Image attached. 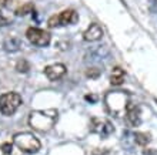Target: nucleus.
Masks as SVG:
<instances>
[{
    "label": "nucleus",
    "mask_w": 157,
    "mask_h": 155,
    "mask_svg": "<svg viewBox=\"0 0 157 155\" xmlns=\"http://www.w3.org/2000/svg\"><path fill=\"white\" fill-rule=\"evenodd\" d=\"M57 115L59 113L54 108L33 111L29 117V124L33 130L46 132V131H50L54 127V124L57 121Z\"/></svg>",
    "instance_id": "1"
},
{
    "label": "nucleus",
    "mask_w": 157,
    "mask_h": 155,
    "mask_svg": "<svg viewBox=\"0 0 157 155\" xmlns=\"http://www.w3.org/2000/svg\"><path fill=\"white\" fill-rule=\"evenodd\" d=\"M107 110L114 115L126 114V108L128 105V94L126 91H113L109 93L104 98Z\"/></svg>",
    "instance_id": "2"
},
{
    "label": "nucleus",
    "mask_w": 157,
    "mask_h": 155,
    "mask_svg": "<svg viewBox=\"0 0 157 155\" xmlns=\"http://www.w3.org/2000/svg\"><path fill=\"white\" fill-rule=\"evenodd\" d=\"M13 144L20 151L26 152V154H36L41 148L39 138L32 132H19V134H16L13 137Z\"/></svg>",
    "instance_id": "3"
},
{
    "label": "nucleus",
    "mask_w": 157,
    "mask_h": 155,
    "mask_svg": "<svg viewBox=\"0 0 157 155\" xmlns=\"http://www.w3.org/2000/svg\"><path fill=\"white\" fill-rule=\"evenodd\" d=\"M20 94L17 93H4L0 95V113L3 115H13L17 111V108L21 105Z\"/></svg>",
    "instance_id": "4"
},
{
    "label": "nucleus",
    "mask_w": 157,
    "mask_h": 155,
    "mask_svg": "<svg viewBox=\"0 0 157 155\" xmlns=\"http://www.w3.org/2000/svg\"><path fill=\"white\" fill-rule=\"evenodd\" d=\"M78 20V14L75 10H63L62 13H59L56 16H52L47 21L50 29H54V27H60V26H67V24H73Z\"/></svg>",
    "instance_id": "5"
},
{
    "label": "nucleus",
    "mask_w": 157,
    "mask_h": 155,
    "mask_svg": "<svg viewBox=\"0 0 157 155\" xmlns=\"http://www.w3.org/2000/svg\"><path fill=\"white\" fill-rule=\"evenodd\" d=\"M26 37H27V40L32 43V44L37 46V47H46V46H49L50 43V34L47 31L41 29H37V27H30L27 29L26 31Z\"/></svg>",
    "instance_id": "6"
},
{
    "label": "nucleus",
    "mask_w": 157,
    "mask_h": 155,
    "mask_svg": "<svg viewBox=\"0 0 157 155\" xmlns=\"http://www.w3.org/2000/svg\"><path fill=\"white\" fill-rule=\"evenodd\" d=\"M90 131L93 134L100 135L101 138H107L109 135H112L114 132V127L107 120L93 118L90 123Z\"/></svg>",
    "instance_id": "7"
},
{
    "label": "nucleus",
    "mask_w": 157,
    "mask_h": 155,
    "mask_svg": "<svg viewBox=\"0 0 157 155\" xmlns=\"http://www.w3.org/2000/svg\"><path fill=\"white\" fill-rule=\"evenodd\" d=\"M66 65L64 64H60V63H56V64H52V65H47L44 68V74L46 77L49 78L50 81H56L59 78H62L64 74H66Z\"/></svg>",
    "instance_id": "8"
},
{
    "label": "nucleus",
    "mask_w": 157,
    "mask_h": 155,
    "mask_svg": "<svg viewBox=\"0 0 157 155\" xmlns=\"http://www.w3.org/2000/svg\"><path fill=\"white\" fill-rule=\"evenodd\" d=\"M126 118H127L128 124L133 127H137L141 123V114H140V107L128 102L127 108H126Z\"/></svg>",
    "instance_id": "9"
},
{
    "label": "nucleus",
    "mask_w": 157,
    "mask_h": 155,
    "mask_svg": "<svg viewBox=\"0 0 157 155\" xmlns=\"http://www.w3.org/2000/svg\"><path fill=\"white\" fill-rule=\"evenodd\" d=\"M103 37V29L97 23H91L89 29L83 33V39L86 41H97Z\"/></svg>",
    "instance_id": "10"
},
{
    "label": "nucleus",
    "mask_w": 157,
    "mask_h": 155,
    "mask_svg": "<svg viewBox=\"0 0 157 155\" xmlns=\"http://www.w3.org/2000/svg\"><path fill=\"white\" fill-rule=\"evenodd\" d=\"M124 77H126L124 70L120 68V67H114L112 71V76H110V83L113 86H120L124 81Z\"/></svg>",
    "instance_id": "11"
},
{
    "label": "nucleus",
    "mask_w": 157,
    "mask_h": 155,
    "mask_svg": "<svg viewBox=\"0 0 157 155\" xmlns=\"http://www.w3.org/2000/svg\"><path fill=\"white\" fill-rule=\"evenodd\" d=\"M21 47V41L16 37H10L4 41V50L6 51H10V53H14Z\"/></svg>",
    "instance_id": "12"
},
{
    "label": "nucleus",
    "mask_w": 157,
    "mask_h": 155,
    "mask_svg": "<svg viewBox=\"0 0 157 155\" xmlns=\"http://www.w3.org/2000/svg\"><path fill=\"white\" fill-rule=\"evenodd\" d=\"M134 141H136L137 145L146 147V145L150 142V135L144 134V132H136V134H134Z\"/></svg>",
    "instance_id": "13"
},
{
    "label": "nucleus",
    "mask_w": 157,
    "mask_h": 155,
    "mask_svg": "<svg viewBox=\"0 0 157 155\" xmlns=\"http://www.w3.org/2000/svg\"><path fill=\"white\" fill-rule=\"evenodd\" d=\"M33 10H34V4L29 2V3L23 4L21 7L17 9L16 14H17V16H26V14H29V13H33Z\"/></svg>",
    "instance_id": "14"
},
{
    "label": "nucleus",
    "mask_w": 157,
    "mask_h": 155,
    "mask_svg": "<svg viewBox=\"0 0 157 155\" xmlns=\"http://www.w3.org/2000/svg\"><path fill=\"white\" fill-rule=\"evenodd\" d=\"M29 68H30V65H29V63L26 61L25 58H21V60H19V61H17L16 70L19 71V73H27V71H29Z\"/></svg>",
    "instance_id": "15"
},
{
    "label": "nucleus",
    "mask_w": 157,
    "mask_h": 155,
    "mask_svg": "<svg viewBox=\"0 0 157 155\" xmlns=\"http://www.w3.org/2000/svg\"><path fill=\"white\" fill-rule=\"evenodd\" d=\"M86 76L89 78H97L100 76V70L99 68H89L86 71Z\"/></svg>",
    "instance_id": "16"
},
{
    "label": "nucleus",
    "mask_w": 157,
    "mask_h": 155,
    "mask_svg": "<svg viewBox=\"0 0 157 155\" xmlns=\"http://www.w3.org/2000/svg\"><path fill=\"white\" fill-rule=\"evenodd\" d=\"M2 151H3L6 155L12 154V151H13V145H12L10 142H4V144H2Z\"/></svg>",
    "instance_id": "17"
},
{
    "label": "nucleus",
    "mask_w": 157,
    "mask_h": 155,
    "mask_svg": "<svg viewBox=\"0 0 157 155\" xmlns=\"http://www.w3.org/2000/svg\"><path fill=\"white\" fill-rule=\"evenodd\" d=\"M10 21H12L10 17H7L4 13H0V27H2V26H7Z\"/></svg>",
    "instance_id": "18"
},
{
    "label": "nucleus",
    "mask_w": 157,
    "mask_h": 155,
    "mask_svg": "<svg viewBox=\"0 0 157 155\" xmlns=\"http://www.w3.org/2000/svg\"><path fill=\"white\" fill-rule=\"evenodd\" d=\"M10 6V0H0V7H9Z\"/></svg>",
    "instance_id": "19"
},
{
    "label": "nucleus",
    "mask_w": 157,
    "mask_h": 155,
    "mask_svg": "<svg viewBox=\"0 0 157 155\" xmlns=\"http://www.w3.org/2000/svg\"><path fill=\"white\" fill-rule=\"evenodd\" d=\"M86 100H87V101H96L97 98H96L94 95H86Z\"/></svg>",
    "instance_id": "20"
}]
</instances>
